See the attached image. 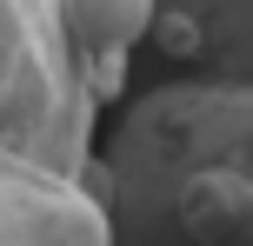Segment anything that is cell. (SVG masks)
Segmentation results:
<instances>
[{
  "mask_svg": "<svg viewBox=\"0 0 253 246\" xmlns=\"http://www.w3.org/2000/svg\"><path fill=\"white\" fill-rule=\"evenodd\" d=\"M147 27H153V0H60V34L93 106H114L126 93V67Z\"/></svg>",
  "mask_w": 253,
  "mask_h": 246,
  "instance_id": "5",
  "label": "cell"
},
{
  "mask_svg": "<svg viewBox=\"0 0 253 246\" xmlns=\"http://www.w3.org/2000/svg\"><path fill=\"white\" fill-rule=\"evenodd\" d=\"M147 40L180 73L253 80V0H153Z\"/></svg>",
  "mask_w": 253,
  "mask_h": 246,
  "instance_id": "4",
  "label": "cell"
},
{
  "mask_svg": "<svg viewBox=\"0 0 253 246\" xmlns=\"http://www.w3.org/2000/svg\"><path fill=\"white\" fill-rule=\"evenodd\" d=\"M93 93L60 34V0H0V146L80 173L93 153Z\"/></svg>",
  "mask_w": 253,
  "mask_h": 246,
  "instance_id": "2",
  "label": "cell"
},
{
  "mask_svg": "<svg viewBox=\"0 0 253 246\" xmlns=\"http://www.w3.org/2000/svg\"><path fill=\"white\" fill-rule=\"evenodd\" d=\"M80 180L107 246H253V80L167 73L114 113Z\"/></svg>",
  "mask_w": 253,
  "mask_h": 246,
  "instance_id": "1",
  "label": "cell"
},
{
  "mask_svg": "<svg viewBox=\"0 0 253 246\" xmlns=\"http://www.w3.org/2000/svg\"><path fill=\"white\" fill-rule=\"evenodd\" d=\"M0 246H107V213L80 173L0 146Z\"/></svg>",
  "mask_w": 253,
  "mask_h": 246,
  "instance_id": "3",
  "label": "cell"
}]
</instances>
